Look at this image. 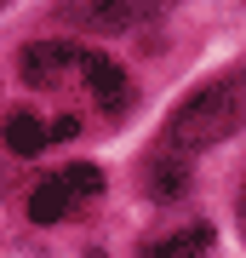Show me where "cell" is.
<instances>
[{"label":"cell","instance_id":"cell-1","mask_svg":"<svg viewBox=\"0 0 246 258\" xmlns=\"http://www.w3.org/2000/svg\"><path fill=\"white\" fill-rule=\"evenodd\" d=\"M240 120H246V75L240 81H212L195 98L178 103L172 126H166V144L172 149H206V144H223Z\"/></svg>","mask_w":246,"mask_h":258},{"label":"cell","instance_id":"cell-2","mask_svg":"<svg viewBox=\"0 0 246 258\" xmlns=\"http://www.w3.org/2000/svg\"><path fill=\"white\" fill-rule=\"evenodd\" d=\"M23 81L29 86H52V81H63V69L69 63H86L80 52L69 46V40H35V46H23Z\"/></svg>","mask_w":246,"mask_h":258},{"label":"cell","instance_id":"cell-3","mask_svg":"<svg viewBox=\"0 0 246 258\" xmlns=\"http://www.w3.org/2000/svg\"><path fill=\"white\" fill-rule=\"evenodd\" d=\"M63 18L98 35H120L132 23V0H63Z\"/></svg>","mask_w":246,"mask_h":258},{"label":"cell","instance_id":"cell-4","mask_svg":"<svg viewBox=\"0 0 246 258\" xmlns=\"http://www.w3.org/2000/svg\"><path fill=\"white\" fill-rule=\"evenodd\" d=\"M74 207H80V201H74V189L63 184V172L29 189V218H35V224H63Z\"/></svg>","mask_w":246,"mask_h":258},{"label":"cell","instance_id":"cell-5","mask_svg":"<svg viewBox=\"0 0 246 258\" xmlns=\"http://www.w3.org/2000/svg\"><path fill=\"white\" fill-rule=\"evenodd\" d=\"M86 86L98 92V103L103 109H120L126 103V75H120V63H109V57H86Z\"/></svg>","mask_w":246,"mask_h":258},{"label":"cell","instance_id":"cell-6","mask_svg":"<svg viewBox=\"0 0 246 258\" xmlns=\"http://www.w3.org/2000/svg\"><path fill=\"white\" fill-rule=\"evenodd\" d=\"M6 144L18 149V155H40V149L52 144V126H46L40 115H29V109H12L6 115Z\"/></svg>","mask_w":246,"mask_h":258},{"label":"cell","instance_id":"cell-7","mask_svg":"<svg viewBox=\"0 0 246 258\" xmlns=\"http://www.w3.org/2000/svg\"><path fill=\"white\" fill-rule=\"evenodd\" d=\"M206 247H212V230L195 224V230H178V235L155 241V247H143L137 258H206Z\"/></svg>","mask_w":246,"mask_h":258},{"label":"cell","instance_id":"cell-8","mask_svg":"<svg viewBox=\"0 0 246 258\" xmlns=\"http://www.w3.org/2000/svg\"><path fill=\"white\" fill-rule=\"evenodd\" d=\"M149 184H155V195H183L189 189V161L183 155H155V172H149Z\"/></svg>","mask_w":246,"mask_h":258},{"label":"cell","instance_id":"cell-9","mask_svg":"<svg viewBox=\"0 0 246 258\" xmlns=\"http://www.w3.org/2000/svg\"><path fill=\"white\" fill-rule=\"evenodd\" d=\"M63 184L74 189V201H98V195H103V172H98V166H69V172H63Z\"/></svg>","mask_w":246,"mask_h":258},{"label":"cell","instance_id":"cell-10","mask_svg":"<svg viewBox=\"0 0 246 258\" xmlns=\"http://www.w3.org/2000/svg\"><path fill=\"white\" fill-rule=\"evenodd\" d=\"M240 224H246V195H240Z\"/></svg>","mask_w":246,"mask_h":258}]
</instances>
